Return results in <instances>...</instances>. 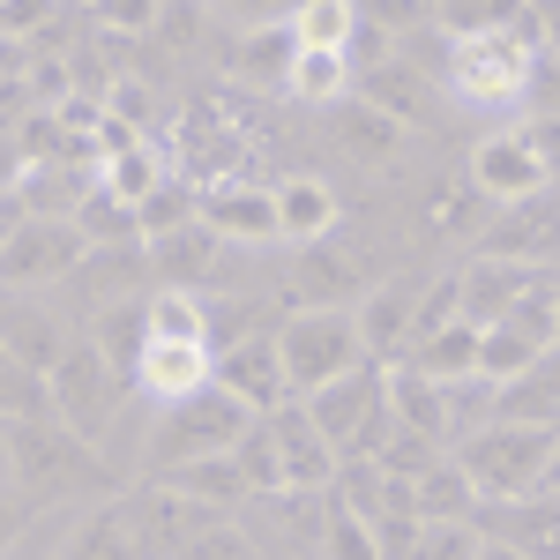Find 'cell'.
Returning a JSON list of instances; mask_svg holds the SVG:
<instances>
[{
	"label": "cell",
	"mask_w": 560,
	"mask_h": 560,
	"mask_svg": "<svg viewBox=\"0 0 560 560\" xmlns=\"http://www.w3.org/2000/svg\"><path fill=\"white\" fill-rule=\"evenodd\" d=\"M478 359V322H464V314H448L441 329H427V337H411V345L396 351L388 366H411V374H427V382H456V374H471Z\"/></svg>",
	"instance_id": "obj_23"
},
{
	"label": "cell",
	"mask_w": 560,
	"mask_h": 560,
	"mask_svg": "<svg viewBox=\"0 0 560 560\" xmlns=\"http://www.w3.org/2000/svg\"><path fill=\"white\" fill-rule=\"evenodd\" d=\"M433 31L441 38H478V31H538V38H553V15L546 8H530V0H427Z\"/></svg>",
	"instance_id": "obj_20"
},
{
	"label": "cell",
	"mask_w": 560,
	"mask_h": 560,
	"mask_svg": "<svg viewBox=\"0 0 560 560\" xmlns=\"http://www.w3.org/2000/svg\"><path fill=\"white\" fill-rule=\"evenodd\" d=\"M0 441H8V478H15V493L31 509H52L68 493H105L113 486L105 448L83 441V433H68L52 411H38V419H0Z\"/></svg>",
	"instance_id": "obj_1"
},
{
	"label": "cell",
	"mask_w": 560,
	"mask_h": 560,
	"mask_svg": "<svg viewBox=\"0 0 560 560\" xmlns=\"http://www.w3.org/2000/svg\"><path fill=\"white\" fill-rule=\"evenodd\" d=\"M351 97H366V105L388 113L396 128H433L441 83H433L427 68H411L404 52H388V60H374V68H359V75H351Z\"/></svg>",
	"instance_id": "obj_14"
},
{
	"label": "cell",
	"mask_w": 560,
	"mask_h": 560,
	"mask_svg": "<svg viewBox=\"0 0 560 560\" xmlns=\"http://www.w3.org/2000/svg\"><path fill=\"white\" fill-rule=\"evenodd\" d=\"M224 456H232V471H240V486H247V493H277V448H269V427H261V419L240 433Z\"/></svg>",
	"instance_id": "obj_43"
},
{
	"label": "cell",
	"mask_w": 560,
	"mask_h": 560,
	"mask_svg": "<svg viewBox=\"0 0 560 560\" xmlns=\"http://www.w3.org/2000/svg\"><path fill=\"white\" fill-rule=\"evenodd\" d=\"M31 516H38V509H31V501H23L15 486H0V553H8V546H15V538L31 530Z\"/></svg>",
	"instance_id": "obj_50"
},
{
	"label": "cell",
	"mask_w": 560,
	"mask_h": 560,
	"mask_svg": "<svg viewBox=\"0 0 560 560\" xmlns=\"http://www.w3.org/2000/svg\"><path fill=\"white\" fill-rule=\"evenodd\" d=\"M210 382V345H173V337H150L142 359H135V388L150 396V404H173L187 388Z\"/></svg>",
	"instance_id": "obj_22"
},
{
	"label": "cell",
	"mask_w": 560,
	"mask_h": 560,
	"mask_svg": "<svg viewBox=\"0 0 560 560\" xmlns=\"http://www.w3.org/2000/svg\"><path fill=\"white\" fill-rule=\"evenodd\" d=\"M486 202H516L530 187H553V120H523L501 128L471 150V173H464Z\"/></svg>",
	"instance_id": "obj_9"
},
{
	"label": "cell",
	"mask_w": 560,
	"mask_h": 560,
	"mask_svg": "<svg viewBox=\"0 0 560 560\" xmlns=\"http://www.w3.org/2000/svg\"><path fill=\"white\" fill-rule=\"evenodd\" d=\"M269 345H277V366H284L292 396H306L314 382H329V374L366 359V337H359L351 306H277Z\"/></svg>",
	"instance_id": "obj_7"
},
{
	"label": "cell",
	"mask_w": 560,
	"mask_h": 560,
	"mask_svg": "<svg viewBox=\"0 0 560 560\" xmlns=\"http://www.w3.org/2000/svg\"><path fill=\"white\" fill-rule=\"evenodd\" d=\"M284 23H292V38H300L306 52H345V38H351L359 15H351V0H300Z\"/></svg>",
	"instance_id": "obj_38"
},
{
	"label": "cell",
	"mask_w": 560,
	"mask_h": 560,
	"mask_svg": "<svg viewBox=\"0 0 560 560\" xmlns=\"http://www.w3.org/2000/svg\"><path fill=\"white\" fill-rule=\"evenodd\" d=\"M105 113H113L128 135H158V97H150V83H135V75H113Z\"/></svg>",
	"instance_id": "obj_46"
},
{
	"label": "cell",
	"mask_w": 560,
	"mask_h": 560,
	"mask_svg": "<svg viewBox=\"0 0 560 560\" xmlns=\"http://www.w3.org/2000/svg\"><path fill=\"white\" fill-rule=\"evenodd\" d=\"M60 560H142V546H135V530H128V509H105L97 523H83Z\"/></svg>",
	"instance_id": "obj_40"
},
{
	"label": "cell",
	"mask_w": 560,
	"mask_h": 560,
	"mask_svg": "<svg viewBox=\"0 0 560 560\" xmlns=\"http://www.w3.org/2000/svg\"><path fill=\"white\" fill-rule=\"evenodd\" d=\"M173 560H255V553H247V538H240V530H232L224 516H210V523H202V530H195V538H187Z\"/></svg>",
	"instance_id": "obj_48"
},
{
	"label": "cell",
	"mask_w": 560,
	"mask_h": 560,
	"mask_svg": "<svg viewBox=\"0 0 560 560\" xmlns=\"http://www.w3.org/2000/svg\"><path fill=\"white\" fill-rule=\"evenodd\" d=\"M411 486V516L419 523H464L471 516V486L456 471V456H433L419 478H404Z\"/></svg>",
	"instance_id": "obj_31"
},
{
	"label": "cell",
	"mask_w": 560,
	"mask_h": 560,
	"mask_svg": "<svg viewBox=\"0 0 560 560\" xmlns=\"http://www.w3.org/2000/svg\"><path fill=\"white\" fill-rule=\"evenodd\" d=\"M329 142L345 150L351 165H366V173H388L396 165V150H404V128L388 120V113H374L366 97H329Z\"/></svg>",
	"instance_id": "obj_17"
},
{
	"label": "cell",
	"mask_w": 560,
	"mask_h": 560,
	"mask_svg": "<svg viewBox=\"0 0 560 560\" xmlns=\"http://www.w3.org/2000/svg\"><path fill=\"white\" fill-rule=\"evenodd\" d=\"M300 411L322 427V441L337 456H374L388 441V427H396V411H388V366L382 359H359V366H345V374L306 388Z\"/></svg>",
	"instance_id": "obj_4"
},
{
	"label": "cell",
	"mask_w": 560,
	"mask_h": 560,
	"mask_svg": "<svg viewBox=\"0 0 560 560\" xmlns=\"http://www.w3.org/2000/svg\"><path fill=\"white\" fill-rule=\"evenodd\" d=\"M314 553H322V560H382V553H374V530L351 516L345 501H329V493H322V530H314Z\"/></svg>",
	"instance_id": "obj_39"
},
{
	"label": "cell",
	"mask_w": 560,
	"mask_h": 560,
	"mask_svg": "<svg viewBox=\"0 0 560 560\" xmlns=\"http://www.w3.org/2000/svg\"><path fill=\"white\" fill-rule=\"evenodd\" d=\"M75 277H83V300L105 306V300H142L150 292V255L142 247H90L75 261Z\"/></svg>",
	"instance_id": "obj_27"
},
{
	"label": "cell",
	"mask_w": 560,
	"mask_h": 560,
	"mask_svg": "<svg viewBox=\"0 0 560 560\" xmlns=\"http://www.w3.org/2000/svg\"><path fill=\"white\" fill-rule=\"evenodd\" d=\"M501 322H516L530 345H546L553 351V337H560V292H553V261H530V277H523V292L509 300V314Z\"/></svg>",
	"instance_id": "obj_32"
},
{
	"label": "cell",
	"mask_w": 560,
	"mask_h": 560,
	"mask_svg": "<svg viewBox=\"0 0 560 560\" xmlns=\"http://www.w3.org/2000/svg\"><path fill=\"white\" fill-rule=\"evenodd\" d=\"M530 359H546V345H530L516 322H486V329H478L471 374H478V382H509V374H523Z\"/></svg>",
	"instance_id": "obj_36"
},
{
	"label": "cell",
	"mask_w": 560,
	"mask_h": 560,
	"mask_svg": "<svg viewBox=\"0 0 560 560\" xmlns=\"http://www.w3.org/2000/svg\"><path fill=\"white\" fill-rule=\"evenodd\" d=\"M187 217H195V187H187V179H158V187L135 202V224H142V240L173 232V224H187Z\"/></svg>",
	"instance_id": "obj_42"
},
{
	"label": "cell",
	"mask_w": 560,
	"mask_h": 560,
	"mask_svg": "<svg viewBox=\"0 0 560 560\" xmlns=\"http://www.w3.org/2000/svg\"><path fill=\"white\" fill-rule=\"evenodd\" d=\"M486 210H493V202L478 195L471 179H464V187H456V179H433V187H427V217H419V224H427V240H448V232H478Z\"/></svg>",
	"instance_id": "obj_35"
},
{
	"label": "cell",
	"mask_w": 560,
	"mask_h": 560,
	"mask_svg": "<svg viewBox=\"0 0 560 560\" xmlns=\"http://www.w3.org/2000/svg\"><path fill=\"white\" fill-rule=\"evenodd\" d=\"M269 217H277V240L300 247V240L337 232V195H329V179H314V173H284V179H269Z\"/></svg>",
	"instance_id": "obj_19"
},
{
	"label": "cell",
	"mask_w": 560,
	"mask_h": 560,
	"mask_svg": "<svg viewBox=\"0 0 560 560\" xmlns=\"http://www.w3.org/2000/svg\"><path fill=\"white\" fill-rule=\"evenodd\" d=\"M471 553H478V530H471V516H464V523H419L404 560H471Z\"/></svg>",
	"instance_id": "obj_45"
},
{
	"label": "cell",
	"mask_w": 560,
	"mask_h": 560,
	"mask_svg": "<svg viewBox=\"0 0 560 560\" xmlns=\"http://www.w3.org/2000/svg\"><path fill=\"white\" fill-rule=\"evenodd\" d=\"M255 419L261 411H247L232 388H217V382L187 388L173 404H158V427L142 441V471H165V464H187V456H224Z\"/></svg>",
	"instance_id": "obj_6"
},
{
	"label": "cell",
	"mask_w": 560,
	"mask_h": 560,
	"mask_svg": "<svg viewBox=\"0 0 560 560\" xmlns=\"http://www.w3.org/2000/svg\"><path fill=\"white\" fill-rule=\"evenodd\" d=\"M493 419H509V427H553V419H560L553 351H546V359H530V366L509 374V382H493Z\"/></svg>",
	"instance_id": "obj_26"
},
{
	"label": "cell",
	"mask_w": 560,
	"mask_h": 560,
	"mask_svg": "<svg viewBox=\"0 0 560 560\" xmlns=\"http://www.w3.org/2000/svg\"><path fill=\"white\" fill-rule=\"evenodd\" d=\"M359 292H366V269H359V255L337 247V232L300 240V261H292V306H351Z\"/></svg>",
	"instance_id": "obj_16"
},
{
	"label": "cell",
	"mask_w": 560,
	"mask_h": 560,
	"mask_svg": "<svg viewBox=\"0 0 560 560\" xmlns=\"http://www.w3.org/2000/svg\"><path fill=\"white\" fill-rule=\"evenodd\" d=\"M523 277H530V261H509V255H471L464 269H456V314L464 322H501L509 314V300L523 292Z\"/></svg>",
	"instance_id": "obj_21"
},
{
	"label": "cell",
	"mask_w": 560,
	"mask_h": 560,
	"mask_svg": "<svg viewBox=\"0 0 560 560\" xmlns=\"http://www.w3.org/2000/svg\"><path fill=\"white\" fill-rule=\"evenodd\" d=\"M351 15L359 23H374V31H388V38H411V31H427V0H351Z\"/></svg>",
	"instance_id": "obj_47"
},
{
	"label": "cell",
	"mask_w": 560,
	"mask_h": 560,
	"mask_svg": "<svg viewBox=\"0 0 560 560\" xmlns=\"http://www.w3.org/2000/svg\"><path fill=\"white\" fill-rule=\"evenodd\" d=\"M142 300H150V292H142ZM142 300H105V306H90V314H83V337L105 351V359H113L128 382H135V359H142V345H150Z\"/></svg>",
	"instance_id": "obj_28"
},
{
	"label": "cell",
	"mask_w": 560,
	"mask_h": 560,
	"mask_svg": "<svg viewBox=\"0 0 560 560\" xmlns=\"http://www.w3.org/2000/svg\"><path fill=\"white\" fill-rule=\"evenodd\" d=\"M471 530L478 538H501L530 560H560V509L553 486L546 493H516V501H471Z\"/></svg>",
	"instance_id": "obj_12"
},
{
	"label": "cell",
	"mask_w": 560,
	"mask_h": 560,
	"mask_svg": "<svg viewBox=\"0 0 560 560\" xmlns=\"http://www.w3.org/2000/svg\"><path fill=\"white\" fill-rule=\"evenodd\" d=\"M292 52H300L292 23H277V15H269V23H255L247 38L232 45V75H240L247 90H277V83H284V68H292Z\"/></svg>",
	"instance_id": "obj_29"
},
{
	"label": "cell",
	"mask_w": 560,
	"mask_h": 560,
	"mask_svg": "<svg viewBox=\"0 0 560 560\" xmlns=\"http://www.w3.org/2000/svg\"><path fill=\"white\" fill-rule=\"evenodd\" d=\"M0 351H15L23 366H52L60 351H68V329H60V314H45L31 306L23 292H0Z\"/></svg>",
	"instance_id": "obj_24"
},
{
	"label": "cell",
	"mask_w": 560,
	"mask_h": 560,
	"mask_svg": "<svg viewBox=\"0 0 560 560\" xmlns=\"http://www.w3.org/2000/svg\"><path fill=\"white\" fill-rule=\"evenodd\" d=\"M150 486H165V493H179V501H202V509H217V516H232L240 501H255V493L240 486V471H232V456H187V464H165V471H150Z\"/></svg>",
	"instance_id": "obj_25"
},
{
	"label": "cell",
	"mask_w": 560,
	"mask_h": 560,
	"mask_svg": "<svg viewBox=\"0 0 560 560\" xmlns=\"http://www.w3.org/2000/svg\"><path fill=\"white\" fill-rule=\"evenodd\" d=\"M90 31H105V38H150V23H158V0H83Z\"/></svg>",
	"instance_id": "obj_44"
},
{
	"label": "cell",
	"mask_w": 560,
	"mask_h": 560,
	"mask_svg": "<svg viewBox=\"0 0 560 560\" xmlns=\"http://www.w3.org/2000/svg\"><path fill=\"white\" fill-rule=\"evenodd\" d=\"M277 8H284V15H292V8H300V0H277Z\"/></svg>",
	"instance_id": "obj_52"
},
{
	"label": "cell",
	"mask_w": 560,
	"mask_h": 560,
	"mask_svg": "<svg viewBox=\"0 0 560 560\" xmlns=\"http://www.w3.org/2000/svg\"><path fill=\"white\" fill-rule=\"evenodd\" d=\"M388 411H396V427H411V433H427V441H441V448H448V411H441V382L411 374V366H388Z\"/></svg>",
	"instance_id": "obj_30"
},
{
	"label": "cell",
	"mask_w": 560,
	"mask_h": 560,
	"mask_svg": "<svg viewBox=\"0 0 560 560\" xmlns=\"http://www.w3.org/2000/svg\"><path fill=\"white\" fill-rule=\"evenodd\" d=\"M478 255L553 261V187H530L516 202H493L486 224H478Z\"/></svg>",
	"instance_id": "obj_13"
},
{
	"label": "cell",
	"mask_w": 560,
	"mask_h": 560,
	"mask_svg": "<svg viewBox=\"0 0 560 560\" xmlns=\"http://www.w3.org/2000/svg\"><path fill=\"white\" fill-rule=\"evenodd\" d=\"M142 255H150V292H158V284H165V292H217V284L232 277V240L210 232L202 217H187L173 232L142 240Z\"/></svg>",
	"instance_id": "obj_10"
},
{
	"label": "cell",
	"mask_w": 560,
	"mask_h": 560,
	"mask_svg": "<svg viewBox=\"0 0 560 560\" xmlns=\"http://www.w3.org/2000/svg\"><path fill=\"white\" fill-rule=\"evenodd\" d=\"M142 322H150V337H173V345H210V306L202 292H150L142 300Z\"/></svg>",
	"instance_id": "obj_33"
},
{
	"label": "cell",
	"mask_w": 560,
	"mask_h": 560,
	"mask_svg": "<svg viewBox=\"0 0 560 560\" xmlns=\"http://www.w3.org/2000/svg\"><path fill=\"white\" fill-rule=\"evenodd\" d=\"M75 232H83L90 247H142V224H135V210L120 202V195H105V187H90L83 202H75Z\"/></svg>",
	"instance_id": "obj_34"
},
{
	"label": "cell",
	"mask_w": 560,
	"mask_h": 560,
	"mask_svg": "<svg viewBox=\"0 0 560 560\" xmlns=\"http://www.w3.org/2000/svg\"><path fill=\"white\" fill-rule=\"evenodd\" d=\"M261 427H269V448H277V493H322L337 478V448L300 411V396L277 404V411H261Z\"/></svg>",
	"instance_id": "obj_11"
},
{
	"label": "cell",
	"mask_w": 560,
	"mask_h": 560,
	"mask_svg": "<svg viewBox=\"0 0 560 560\" xmlns=\"http://www.w3.org/2000/svg\"><path fill=\"white\" fill-rule=\"evenodd\" d=\"M456 471L471 486V501H516V493H546L560 464V433L553 427H509V419H486V427L456 433L448 441Z\"/></svg>",
	"instance_id": "obj_2"
},
{
	"label": "cell",
	"mask_w": 560,
	"mask_h": 560,
	"mask_svg": "<svg viewBox=\"0 0 560 560\" xmlns=\"http://www.w3.org/2000/svg\"><path fill=\"white\" fill-rule=\"evenodd\" d=\"M15 217H23V202H15V195H0V240L15 232Z\"/></svg>",
	"instance_id": "obj_51"
},
{
	"label": "cell",
	"mask_w": 560,
	"mask_h": 560,
	"mask_svg": "<svg viewBox=\"0 0 560 560\" xmlns=\"http://www.w3.org/2000/svg\"><path fill=\"white\" fill-rule=\"evenodd\" d=\"M60 8H68V0H0V38H23V45H31Z\"/></svg>",
	"instance_id": "obj_49"
},
{
	"label": "cell",
	"mask_w": 560,
	"mask_h": 560,
	"mask_svg": "<svg viewBox=\"0 0 560 560\" xmlns=\"http://www.w3.org/2000/svg\"><path fill=\"white\" fill-rule=\"evenodd\" d=\"M553 52V38L538 31H478V38H448L441 52V90L456 105H478V113H501V105H523V83L530 68Z\"/></svg>",
	"instance_id": "obj_3"
},
{
	"label": "cell",
	"mask_w": 560,
	"mask_h": 560,
	"mask_svg": "<svg viewBox=\"0 0 560 560\" xmlns=\"http://www.w3.org/2000/svg\"><path fill=\"white\" fill-rule=\"evenodd\" d=\"M210 382L232 388L247 411H277V404H292V382H284V366H277L269 329H255V337H240V345L210 351Z\"/></svg>",
	"instance_id": "obj_15"
},
{
	"label": "cell",
	"mask_w": 560,
	"mask_h": 560,
	"mask_svg": "<svg viewBox=\"0 0 560 560\" xmlns=\"http://www.w3.org/2000/svg\"><path fill=\"white\" fill-rule=\"evenodd\" d=\"M284 90L300 97V105H329V97H345L351 90V68H345V52H292V68H284Z\"/></svg>",
	"instance_id": "obj_37"
},
{
	"label": "cell",
	"mask_w": 560,
	"mask_h": 560,
	"mask_svg": "<svg viewBox=\"0 0 560 560\" xmlns=\"http://www.w3.org/2000/svg\"><path fill=\"white\" fill-rule=\"evenodd\" d=\"M38 411H52L45 374H38V366H23L15 351H0V419H38Z\"/></svg>",
	"instance_id": "obj_41"
},
{
	"label": "cell",
	"mask_w": 560,
	"mask_h": 560,
	"mask_svg": "<svg viewBox=\"0 0 560 560\" xmlns=\"http://www.w3.org/2000/svg\"><path fill=\"white\" fill-rule=\"evenodd\" d=\"M45 396H52V419H60V427L105 448V433L128 419L135 382H128V374H120V366H113L97 345H90V337H68V351L45 366Z\"/></svg>",
	"instance_id": "obj_5"
},
{
	"label": "cell",
	"mask_w": 560,
	"mask_h": 560,
	"mask_svg": "<svg viewBox=\"0 0 560 560\" xmlns=\"http://www.w3.org/2000/svg\"><path fill=\"white\" fill-rule=\"evenodd\" d=\"M195 217L224 232V240H240V247H255V240H277V217H269V187L255 179H224V187H195Z\"/></svg>",
	"instance_id": "obj_18"
},
{
	"label": "cell",
	"mask_w": 560,
	"mask_h": 560,
	"mask_svg": "<svg viewBox=\"0 0 560 560\" xmlns=\"http://www.w3.org/2000/svg\"><path fill=\"white\" fill-rule=\"evenodd\" d=\"M90 255V240L75 232V217H15V232L0 240V292H38V284H68L75 261Z\"/></svg>",
	"instance_id": "obj_8"
}]
</instances>
